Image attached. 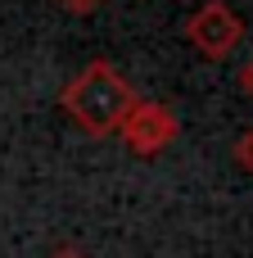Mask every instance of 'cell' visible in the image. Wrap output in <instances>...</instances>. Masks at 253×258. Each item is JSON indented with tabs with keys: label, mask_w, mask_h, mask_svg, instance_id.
<instances>
[{
	"label": "cell",
	"mask_w": 253,
	"mask_h": 258,
	"mask_svg": "<svg viewBox=\"0 0 253 258\" xmlns=\"http://www.w3.org/2000/svg\"><path fill=\"white\" fill-rule=\"evenodd\" d=\"M140 95L131 91V82L109 63V59H91L63 91H59V109L86 132V136H118L122 118L131 113Z\"/></svg>",
	"instance_id": "cell-1"
},
{
	"label": "cell",
	"mask_w": 253,
	"mask_h": 258,
	"mask_svg": "<svg viewBox=\"0 0 253 258\" xmlns=\"http://www.w3.org/2000/svg\"><path fill=\"white\" fill-rule=\"evenodd\" d=\"M186 41H190L204 59H231L235 45L244 41V18H240L226 0H204V5L186 18Z\"/></svg>",
	"instance_id": "cell-2"
},
{
	"label": "cell",
	"mask_w": 253,
	"mask_h": 258,
	"mask_svg": "<svg viewBox=\"0 0 253 258\" xmlns=\"http://www.w3.org/2000/svg\"><path fill=\"white\" fill-rule=\"evenodd\" d=\"M118 136H122V145H127L136 159H158V154L181 136V122H177V113H172L167 104H158V100H136L131 113L122 118Z\"/></svg>",
	"instance_id": "cell-3"
},
{
	"label": "cell",
	"mask_w": 253,
	"mask_h": 258,
	"mask_svg": "<svg viewBox=\"0 0 253 258\" xmlns=\"http://www.w3.org/2000/svg\"><path fill=\"white\" fill-rule=\"evenodd\" d=\"M231 159H235V168H244V172H253V127L235 136V145H231Z\"/></svg>",
	"instance_id": "cell-4"
},
{
	"label": "cell",
	"mask_w": 253,
	"mask_h": 258,
	"mask_svg": "<svg viewBox=\"0 0 253 258\" xmlns=\"http://www.w3.org/2000/svg\"><path fill=\"white\" fill-rule=\"evenodd\" d=\"M59 9H68V14H95L104 0H54Z\"/></svg>",
	"instance_id": "cell-5"
},
{
	"label": "cell",
	"mask_w": 253,
	"mask_h": 258,
	"mask_svg": "<svg viewBox=\"0 0 253 258\" xmlns=\"http://www.w3.org/2000/svg\"><path fill=\"white\" fill-rule=\"evenodd\" d=\"M50 258H91V254L77 249V245H59V249H50Z\"/></svg>",
	"instance_id": "cell-6"
},
{
	"label": "cell",
	"mask_w": 253,
	"mask_h": 258,
	"mask_svg": "<svg viewBox=\"0 0 253 258\" xmlns=\"http://www.w3.org/2000/svg\"><path fill=\"white\" fill-rule=\"evenodd\" d=\"M240 91H244V95L253 100V59L244 63V68H240Z\"/></svg>",
	"instance_id": "cell-7"
}]
</instances>
